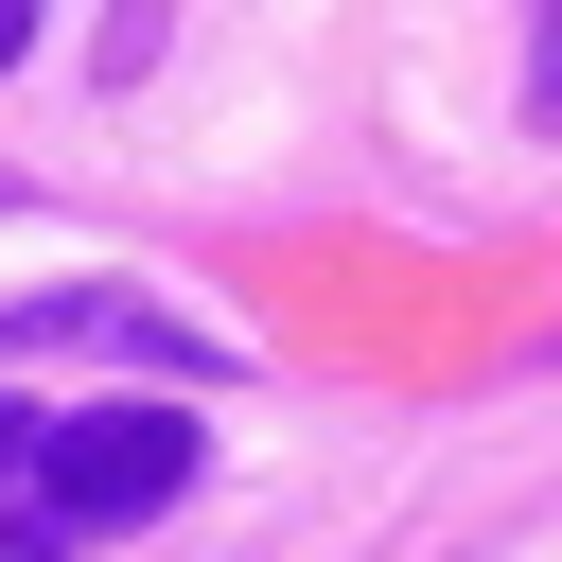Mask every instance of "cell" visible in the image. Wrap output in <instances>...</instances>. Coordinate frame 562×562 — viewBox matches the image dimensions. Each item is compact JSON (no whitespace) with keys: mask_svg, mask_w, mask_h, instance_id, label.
Instances as JSON below:
<instances>
[{"mask_svg":"<svg viewBox=\"0 0 562 562\" xmlns=\"http://www.w3.org/2000/svg\"><path fill=\"white\" fill-rule=\"evenodd\" d=\"M193 457H211V439H193L176 404H88V422L35 439V509H53L70 544H105V527H158V509L193 492Z\"/></svg>","mask_w":562,"mask_h":562,"instance_id":"cell-1","label":"cell"},{"mask_svg":"<svg viewBox=\"0 0 562 562\" xmlns=\"http://www.w3.org/2000/svg\"><path fill=\"white\" fill-rule=\"evenodd\" d=\"M35 439H53V422H35V404H0V474H35Z\"/></svg>","mask_w":562,"mask_h":562,"instance_id":"cell-2","label":"cell"},{"mask_svg":"<svg viewBox=\"0 0 562 562\" xmlns=\"http://www.w3.org/2000/svg\"><path fill=\"white\" fill-rule=\"evenodd\" d=\"M18 53H35V0H0V70H18Z\"/></svg>","mask_w":562,"mask_h":562,"instance_id":"cell-3","label":"cell"}]
</instances>
